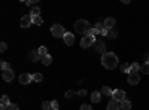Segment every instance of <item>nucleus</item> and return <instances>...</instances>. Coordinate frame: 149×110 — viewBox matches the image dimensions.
<instances>
[{
  "mask_svg": "<svg viewBox=\"0 0 149 110\" xmlns=\"http://www.w3.org/2000/svg\"><path fill=\"white\" fill-rule=\"evenodd\" d=\"M118 63H119V59H118V57H116L113 52H106V54L102 57V66H103L104 68H107V70L116 68Z\"/></svg>",
  "mask_w": 149,
  "mask_h": 110,
  "instance_id": "1",
  "label": "nucleus"
},
{
  "mask_svg": "<svg viewBox=\"0 0 149 110\" xmlns=\"http://www.w3.org/2000/svg\"><path fill=\"white\" fill-rule=\"evenodd\" d=\"M90 28H91V26L86 19H78L76 22H74V30H76L78 33H81V34H86L90 31Z\"/></svg>",
  "mask_w": 149,
  "mask_h": 110,
  "instance_id": "2",
  "label": "nucleus"
},
{
  "mask_svg": "<svg viewBox=\"0 0 149 110\" xmlns=\"http://www.w3.org/2000/svg\"><path fill=\"white\" fill-rule=\"evenodd\" d=\"M67 31L64 30L63 26H60V24H54V26L51 27V34L54 36V37H64V34Z\"/></svg>",
  "mask_w": 149,
  "mask_h": 110,
  "instance_id": "3",
  "label": "nucleus"
},
{
  "mask_svg": "<svg viewBox=\"0 0 149 110\" xmlns=\"http://www.w3.org/2000/svg\"><path fill=\"white\" fill-rule=\"evenodd\" d=\"M95 43V39L94 37H90V36H84L81 39V48H90Z\"/></svg>",
  "mask_w": 149,
  "mask_h": 110,
  "instance_id": "4",
  "label": "nucleus"
},
{
  "mask_svg": "<svg viewBox=\"0 0 149 110\" xmlns=\"http://www.w3.org/2000/svg\"><path fill=\"white\" fill-rule=\"evenodd\" d=\"M112 98H113L115 101L121 103L122 100H125V92H124L122 89H115L113 94H112Z\"/></svg>",
  "mask_w": 149,
  "mask_h": 110,
  "instance_id": "5",
  "label": "nucleus"
},
{
  "mask_svg": "<svg viewBox=\"0 0 149 110\" xmlns=\"http://www.w3.org/2000/svg\"><path fill=\"white\" fill-rule=\"evenodd\" d=\"M128 83H130V85H137V83H140V75H139V73L131 71L130 75H128Z\"/></svg>",
  "mask_w": 149,
  "mask_h": 110,
  "instance_id": "6",
  "label": "nucleus"
},
{
  "mask_svg": "<svg viewBox=\"0 0 149 110\" xmlns=\"http://www.w3.org/2000/svg\"><path fill=\"white\" fill-rule=\"evenodd\" d=\"M33 82V75H29V73H22L19 76V83L21 85H29Z\"/></svg>",
  "mask_w": 149,
  "mask_h": 110,
  "instance_id": "7",
  "label": "nucleus"
},
{
  "mask_svg": "<svg viewBox=\"0 0 149 110\" xmlns=\"http://www.w3.org/2000/svg\"><path fill=\"white\" fill-rule=\"evenodd\" d=\"M2 77H3V80H6V82H12V80L15 79V73L12 71V68L5 70V71L2 73Z\"/></svg>",
  "mask_w": 149,
  "mask_h": 110,
  "instance_id": "8",
  "label": "nucleus"
},
{
  "mask_svg": "<svg viewBox=\"0 0 149 110\" xmlns=\"http://www.w3.org/2000/svg\"><path fill=\"white\" fill-rule=\"evenodd\" d=\"M31 24H33L31 15H26V17H22V18H21V27H22V28H29Z\"/></svg>",
  "mask_w": 149,
  "mask_h": 110,
  "instance_id": "9",
  "label": "nucleus"
},
{
  "mask_svg": "<svg viewBox=\"0 0 149 110\" xmlns=\"http://www.w3.org/2000/svg\"><path fill=\"white\" fill-rule=\"evenodd\" d=\"M63 39H64V43H66L67 46H72V45L74 43V36H73L72 33H69V31L64 34V37H63Z\"/></svg>",
  "mask_w": 149,
  "mask_h": 110,
  "instance_id": "10",
  "label": "nucleus"
},
{
  "mask_svg": "<svg viewBox=\"0 0 149 110\" xmlns=\"http://www.w3.org/2000/svg\"><path fill=\"white\" fill-rule=\"evenodd\" d=\"M94 45H95V49H97L98 52H102L103 55L106 54V46H104V43H103L102 40H97Z\"/></svg>",
  "mask_w": 149,
  "mask_h": 110,
  "instance_id": "11",
  "label": "nucleus"
},
{
  "mask_svg": "<svg viewBox=\"0 0 149 110\" xmlns=\"http://www.w3.org/2000/svg\"><path fill=\"white\" fill-rule=\"evenodd\" d=\"M115 18H112V17H109V18H106V21H104V27L107 28V30H110V28H113V26H115Z\"/></svg>",
  "mask_w": 149,
  "mask_h": 110,
  "instance_id": "12",
  "label": "nucleus"
},
{
  "mask_svg": "<svg viewBox=\"0 0 149 110\" xmlns=\"http://www.w3.org/2000/svg\"><path fill=\"white\" fill-rule=\"evenodd\" d=\"M91 100H93V103H100V100H102V92H100V91H94V92L91 94Z\"/></svg>",
  "mask_w": 149,
  "mask_h": 110,
  "instance_id": "13",
  "label": "nucleus"
},
{
  "mask_svg": "<svg viewBox=\"0 0 149 110\" xmlns=\"http://www.w3.org/2000/svg\"><path fill=\"white\" fill-rule=\"evenodd\" d=\"M29 58H30V61L36 63V61L39 59V58H42V57L39 55V52H37V51H30V52H29Z\"/></svg>",
  "mask_w": 149,
  "mask_h": 110,
  "instance_id": "14",
  "label": "nucleus"
},
{
  "mask_svg": "<svg viewBox=\"0 0 149 110\" xmlns=\"http://www.w3.org/2000/svg\"><path fill=\"white\" fill-rule=\"evenodd\" d=\"M119 106H121V110H130L131 109V101L125 98V100H122L119 103Z\"/></svg>",
  "mask_w": 149,
  "mask_h": 110,
  "instance_id": "15",
  "label": "nucleus"
},
{
  "mask_svg": "<svg viewBox=\"0 0 149 110\" xmlns=\"http://www.w3.org/2000/svg\"><path fill=\"white\" fill-rule=\"evenodd\" d=\"M107 110H121V106H119V103H118V101L112 100V101L107 104Z\"/></svg>",
  "mask_w": 149,
  "mask_h": 110,
  "instance_id": "16",
  "label": "nucleus"
},
{
  "mask_svg": "<svg viewBox=\"0 0 149 110\" xmlns=\"http://www.w3.org/2000/svg\"><path fill=\"white\" fill-rule=\"evenodd\" d=\"M100 92H102V95H104V97H112V94H113V91H112L109 86H103Z\"/></svg>",
  "mask_w": 149,
  "mask_h": 110,
  "instance_id": "17",
  "label": "nucleus"
},
{
  "mask_svg": "<svg viewBox=\"0 0 149 110\" xmlns=\"http://www.w3.org/2000/svg\"><path fill=\"white\" fill-rule=\"evenodd\" d=\"M40 59H42V63H43L45 66H49V64L52 63V57L49 55V54H48V55H45V57H42Z\"/></svg>",
  "mask_w": 149,
  "mask_h": 110,
  "instance_id": "18",
  "label": "nucleus"
},
{
  "mask_svg": "<svg viewBox=\"0 0 149 110\" xmlns=\"http://www.w3.org/2000/svg\"><path fill=\"white\" fill-rule=\"evenodd\" d=\"M121 71H124V73H131V64H128V63H124L122 66H121Z\"/></svg>",
  "mask_w": 149,
  "mask_h": 110,
  "instance_id": "19",
  "label": "nucleus"
},
{
  "mask_svg": "<svg viewBox=\"0 0 149 110\" xmlns=\"http://www.w3.org/2000/svg\"><path fill=\"white\" fill-rule=\"evenodd\" d=\"M94 28H95V30H97L98 33L102 34V31H103V30H104L106 27H104V24H102V22H95V24H94Z\"/></svg>",
  "mask_w": 149,
  "mask_h": 110,
  "instance_id": "20",
  "label": "nucleus"
},
{
  "mask_svg": "<svg viewBox=\"0 0 149 110\" xmlns=\"http://www.w3.org/2000/svg\"><path fill=\"white\" fill-rule=\"evenodd\" d=\"M0 104L8 107V106L10 104V101H9V95H3V97H2V100H0Z\"/></svg>",
  "mask_w": 149,
  "mask_h": 110,
  "instance_id": "21",
  "label": "nucleus"
},
{
  "mask_svg": "<svg viewBox=\"0 0 149 110\" xmlns=\"http://www.w3.org/2000/svg\"><path fill=\"white\" fill-rule=\"evenodd\" d=\"M42 109H43V110H54L51 101H43V103H42Z\"/></svg>",
  "mask_w": 149,
  "mask_h": 110,
  "instance_id": "22",
  "label": "nucleus"
},
{
  "mask_svg": "<svg viewBox=\"0 0 149 110\" xmlns=\"http://www.w3.org/2000/svg\"><path fill=\"white\" fill-rule=\"evenodd\" d=\"M31 19H33V24H36V26H42V22H43L40 15L39 17H31Z\"/></svg>",
  "mask_w": 149,
  "mask_h": 110,
  "instance_id": "23",
  "label": "nucleus"
},
{
  "mask_svg": "<svg viewBox=\"0 0 149 110\" xmlns=\"http://www.w3.org/2000/svg\"><path fill=\"white\" fill-rule=\"evenodd\" d=\"M140 71L145 73V75H149V63H145V64L140 67Z\"/></svg>",
  "mask_w": 149,
  "mask_h": 110,
  "instance_id": "24",
  "label": "nucleus"
},
{
  "mask_svg": "<svg viewBox=\"0 0 149 110\" xmlns=\"http://www.w3.org/2000/svg\"><path fill=\"white\" fill-rule=\"evenodd\" d=\"M37 52H39V55H40V57H45V55H48V49H46L45 46H40L39 49H37Z\"/></svg>",
  "mask_w": 149,
  "mask_h": 110,
  "instance_id": "25",
  "label": "nucleus"
},
{
  "mask_svg": "<svg viewBox=\"0 0 149 110\" xmlns=\"http://www.w3.org/2000/svg\"><path fill=\"white\" fill-rule=\"evenodd\" d=\"M33 80L34 82H42L43 80V76L40 75V73H34V75H33Z\"/></svg>",
  "mask_w": 149,
  "mask_h": 110,
  "instance_id": "26",
  "label": "nucleus"
},
{
  "mask_svg": "<svg viewBox=\"0 0 149 110\" xmlns=\"http://www.w3.org/2000/svg\"><path fill=\"white\" fill-rule=\"evenodd\" d=\"M116 36H118V33H116L113 28H110V30L107 31V37H110V39H115Z\"/></svg>",
  "mask_w": 149,
  "mask_h": 110,
  "instance_id": "27",
  "label": "nucleus"
},
{
  "mask_svg": "<svg viewBox=\"0 0 149 110\" xmlns=\"http://www.w3.org/2000/svg\"><path fill=\"white\" fill-rule=\"evenodd\" d=\"M139 70H140V64H139V63H133V64H131V71L137 73Z\"/></svg>",
  "mask_w": 149,
  "mask_h": 110,
  "instance_id": "28",
  "label": "nucleus"
},
{
  "mask_svg": "<svg viewBox=\"0 0 149 110\" xmlns=\"http://www.w3.org/2000/svg\"><path fill=\"white\" fill-rule=\"evenodd\" d=\"M30 15H31V17H39V15H40V9H39V8H33V10H31Z\"/></svg>",
  "mask_w": 149,
  "mask_h": 110,
  "instance_id": "29",
  "label": "nucleus"
},
{
  "mask_svg": "<svg viewBox=\"0 0 149 110\" xmlns=\"http://www.w3.org/2000/svg\"><path fill=\"white\" fill-rule=\"evenodd\" d=\"M0 68L5 71V70H9L10 66H9V63H6V61H2V64H0Z\"/></svg>",
  "mask_w": 149,
  "mask_h": 110,
  "instance_id": "30",
  "label": "nucleus"
},
{
  "mask_svg": "<svg viewBox=\"0 0 149 110\" xmlns=\"http://www.w3.org/2000/svg\"><path fill=\"white\" fill-rule=\"evenodd\" d=\"M95 34H98V31H97V30H95L94 27H93V28H90V31L86 33V36H90V37H94Z\"/></svg>",
  "mask_w": 149,
  "mask_h": 110,
  "instance_id": "31",
  "label": "nucleus"
},
{
  "mask_svg": "<svg viewBox=\"0 0 149 110\" xmlns=\"http://www.w3.org/2000/svg\"><path fill=\"white\" fill-rule=\"evenodd\" d=\"M73 95H76V92H74V91H72V89L66 91V94H64V97H66V98H72Z\"/></svg>",
  "mask_w": 149,
  "mask_h": 110,
  "instance_id": "32",
  "label": "nucleus"
},
{
  "mask_svg": "<svg viewBox=\"0 0 149 110\" xmlns=\"http://www.w3.org/2000/svg\"><path fill=\"white\" fill-rule=\"evenodd\" d=\"M18 109H19V107H18L15 103H10V104L8 106V110H18Z\"/></svg>",
  "mask_w": 149,
  "mask_h": 110,
  "instance_id": "33",
  "label": "nucleus"
},
{
  "mask_svg": "<svg viewBox=\"0 0 149 110\" xmlns=\"http://www.w3.org/2000/svg\"><path fill=\"white\" fill-rule=\"evenodd\" d=\"M8 49V45L5 43V42H2V43H0V51H2V52H5Z\"/></svg>",
  "mask_w": 149,
  "mask_h": 110,
  "instance_id": "34",
  "label": "nucleus"
},
{
  "mask_svg": "<svg viewBox=\"0 0 149 110\" xmlns=\"http://www.w3.org/2000/svg\"><path fill=\"white\" fill-rule=\"evenodd\" d=\"M81 110H93V109H91L88 104H82V106H81Z\"/></svg>",
  "mask_w": 149,
  "mask_h": 110,
  "instance_id": "35",
  "label": "nucleus"
},
{
  "mask_svg": "<svg viewBox=\"0 0 149 110\" xmlns=\"http://www.w3.org/2000/svg\"><path fill=\"white\" fill-rule=\"evenodd\" d=\"M51 103H52V109H54V110H58V101L54 100V101H51Z\"/></svg>",
  "mask_w": 149,
  "mask_h": 110,
  "instance_id": "36",
  "label": "nucleus"
},
{
  "mask_svg": "<svg viewBox=\"0 0 149 110\" xmlns=\"http://www.w3.org/2000/svg\"><path fill=\"white\" fill-rule=\"evenodd\" d=\"M78 95H79V97H85V95H86V91H85V89H81V91L78 92Z\"/></svg>",
  "mask_w": 149,
  "mask_h": 110,
  "instance_id": "37",
  "label": "nucleus"
},
{
  "mask_svg": "<svg viewBox=\"0 0 149 110\" xmlns=\"http://www.w3.org/2000/svg\"><path fill=\"white\" fill-rule=\"evenodd\" d=\"M148 63H149V61H148Z\"/></svg>",
  "mask_w": 149,
  "mask_h": 110,
  "instance_id": "38",
  "label": "nucleus"
}]
</instances>
